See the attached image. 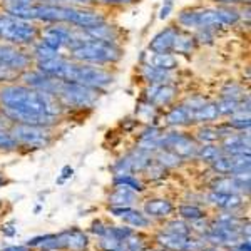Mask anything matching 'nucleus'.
I'll use <instances>...</instances> for the list:
<instances>
[{"mask_svg": "<svg viewBox=\"0 0 251 251\" xmlns=\"http://www.w3.org/2000/svg\"><path fill=\"white\" fill-rule=\"evenodd\" d=\"M216 14L218 17L221 19V22L225 24L226 27L229 25H234V24L240 20V12H238L236 9H233L231 5H221L216 9Z\"/></svg>", "mask_w": 251, "mask_h": 251, "instance_id": "nucleus-28", "label": "nucleus"}, {"mask_svg": "<svg viewBox=\"0 0 251 251\" xmlns=\"http://www.w3.org/2000/svg\"><path fill=\"white\" fill-rule=\"evenodd\" d=\"M174 211V206L168 200H149L144 204L146 216L151 218H166Z\"/></svg>", "mask_w": 251, "mask_h": 251, "instance_id": "nucleus-19", "label": "nucleus"}, {"mask_svg": "<svg viewBox=\"0 0 251 251\" xmlns=\"http://www.w3.org/2000/svg\"><path fill=\"white\" fill-rule=\"evenodd\" d=\"M250 114H240V112H234L231 114L228 121V126L233 131H248L250 129Z\"/></svg>", "mask_w": 251, "mask_h": 251, "instance_id": "nucleus-33", "label": "nucleus"}, {"mask_svg": "<svg viewBox=\"0 0 251 251\" xmlns=\"http://www.w3.org/2000/svg\"><path fill=\"white\" fill-rule=\"evenodd\" d=\"M0 109L7 119L17 124L50 127L62 114L64 106L54 94L35 91L25 84H9L0 89Z\"/></svg>", "mask_w": 251, "mask_h": 251, "instance_id": "nucleus-1", "label": "nucleus"}, {"mask_svg": "<svg viewBox=\"0 0 251 251\" xmlns=\"http://www.w3.org/2000/svg\"><path fill=\"white\" fill-rule=\"evenodd\" d=\"M196 139L203 144H214L220 141V134H218V127L213 126H203L196 131Z\"/></svg>", "mask_w": 251, "mask_h": 251, "instance_id": "nucleus-30", "label": "nucleus"}, {"mask_svg": "<svg viewBox=\"0 0 251 251\" xmlns=\"http://www.w3.org/2000/svg\"><path fill=\"white\" fill-rule=\"evenodd\" d=\"M211 166L218 174H225V176L245 174L250 173V154H238V156L221 154L214 163H211Z\"/></svg>", "mask_w": 251, "mask_h": 251, "instance_id": "nucleus-11", "label": "nucleus"}, {"mask_svg": "<svg viewBox=\"0 0 251 251\" xmlns=\"http://www.w3.org/2000/svg\"><path fill=\"white\" fill-rule=\"evenodd\" d=\"M10 134L17 141L19 146L27 148H46L52 141V132L44 126H30V124H17L10 129Z\"/></svg>", "mask_w": 251, "mask_h": 251, "instance_id": "nucleus-7", "label": "nucleus"}, {"mask_svg": "<svg viewBox=\"0 0 251 251\" xmlns=\"http://www.w3.org/2000/svg\"><path fill=\"white\" fill-rule=\"evenodd\" d=\"M221 152L226 156L250 154V136L231 134V136L225 137L221 143Z\"/></svg>", "mask_w": 251, "mask_h": 251, "instance_id": "nucleus-15", "label": "nucleus"}, {"mask_svg": "<svg viewBox=\"0 0 251 251\" xmlns=\"http://www.w3.org/2000/svg\"><path fill=\"white\" fill-rule=\"evenodd\" d=\"M146 64L156 69H163V71H174V69H177V59L174 57L171 52H164V54L152 52L148 57V62Z\"/></svg>", "mask_w": 251, "mask_h": 251, "instance_id": "nucleus-23", "label": "nucleus"}, {"mask_svg": "<svg viewBox=\"0 0 251 251\" xmlns=\"http://www.w3.org/2000/svg\"><path fill=\"white\" fill-rule=\"evenodd\" d=\"M20 79L24 80L25 86L35 89V91L47 92V94H54V96H57L60 84H62V80L42 74L40 71H30V69L25 72H22V74H20Z\"/></svg>", "mask_w": 251, "mask_h": 251, "instance_id": "nucleus-12", "label": "nucleus"}, {"mask_svg": "<svg viewBox=\"0 0 251 251\" xmlns=\"http://www.w3.org/2000/svg\"><path fill=\"white\" fill-rule=\"evenodd\" d=\"M69 2V5H80V7H87L92 0H66Z\"/></svg>", "mask_w": 251, "mask_h": 251, "instance_id": "nucleus-39", "label": "nucleus"}, {"mask_svg": "<svg viewBox=\"0 0 251 251\" xmlns=\"http://www.w3.org/2000/svg\"><path fill=\"white\" fill-rule=\"evenodd\" d=\"M60 248H69L71 251H84L87 248V236L80 229H69L59 234Z\"/></svg>", "mask_w": 251, "mask_h": 251, "instance_id": "nucleus-17", "label": "nucleus"}, {"mask_svg": "<svg viewBox=\"0 0 251 251\" xmlns=\"http://www.w3.org/2000/svg\"><path fill=\"white\" fill-rule=\"evenodd\" d=\"M72 173H74V171H72V168H69V166H67V168H64V171H62V177H60V179H59V183H62L64 179H67V177H71V176H72Z\"/></svg>", "mask_w": 251, "mask_h": 251, "instance_id": "nucleus-40", "label": "nucleus"}, {"mask_svg": "<svg viewBox=\"0 0 251 251\" xmlns=\"http://www.w3.org/2000/svg\"><path fill=\"white\" fill-rule=\"evenodd\" d=\"M189 111H191L193 123H211V121H216L220 117L216 102H208V100L204 104H201L200 107L189 109Z\"/></svg>", "mask_w": 251, "mask_h": 251, "instance_id": "nucleus-18", "label": "nucleus"}, {"mask_svg": "<svg viewBox=\"0 0 251 251\" xmlns=\"http://www.w3.org/2000/svg\"><path fill=\"white\" fill-rule=\"evenodd\" d=\"M136 201V193L123 186H116V189L109 196V203L112 206H131Z\"/></svg>", "mask_w": 251, "mask_h": 251, "instance_id": "nucleus-25", "label": "nucleus"}, {"mask_svg": "<svg viewBox=\"0 0 251 251\" xmlns=\"http://www.w3.org/2000/svg\"><path fill=\"white\" fill-rule=\"evenodd\" d=\"M123 57V50L116 44L102 42V40L89 39L79 47L71 50V59L75 62L92 64V66H107L116 64Z\"/></svg>", "mask_w": 251, "mask_h": 251, "instance_id": "nucleus-2", "label": "nucleus"}, {"mask_svg": "<svg viewBox=\"0 0 251 251\" xmlns=\"http://www.w3.org/2000/svg\"><path fill=\"white\" fill-rule=\"evenodd\" d=\"M161 148H166L173 151L179 157H193L198 152V144L194 143L193 137L183 134V132H169L163 134L161 139Z\"/></svg>", "mask_w": 251, "mask_h": 251, "instance_id": "nucleus-10", "label": "nucleus"}, {"mask_svg": "<svg viewBox=\"0 0 251 251\" xmlns=\"http://www.w3.org/2000/svg\"><path fill=\"white\" fill-rule=\"evenodd\" d=\"M206 251H218V250H206Z\"/></svg>", "mask_w": 251, "mask_h": 251, "instance_id": "nucleus-47", "label": "nucleus"}, {"mask_svg": "<svg viewBox=\"0 0 251 251\" xmlns=\"http://www.w3.org/2000/svg\"><path fill=\"white\" fill-rule=\"evenodd\" d=\"M34 46V50H32V59H35L37 62H44V60H50L54 57H59V52L54 50V49H50L49 46H46L44 42H35L32 44Z\"/></svg>", "mask_w": 251, "mask_h": 251, "instance_id": "nucleus-27", "label": "nucleus"}, {"mask_svg": "<svg viewBox=\"0 0 251 251\" xmlns=\"http://www.w3.org/2000/svg\"><path fill=\"white\" fill-rule=\"evenodd\" d=\"M194 46H196V39H194V35L188 34V32L179 30L176 40H174L173 52H176V54H191V50H194Z\"/></svg>", "mask_w": 251, "mask_h": 251, "instance_id": "nucleus-26", "label": "nucleus"}, {"mask_svg": "<svg viewBox=\"0 0 251 251\" xmlns=\"http://www.w3.org/2000/svg\"><path fill=\"white\" fill-rule=\"evenodd\" d=\"M179 213L181 216L186 218V220H191V221H196V220H203V209L196 208V206H183L179 208Z\"/></svg>", "mask_w": 251, "mask_h": 251, "instance_id": "nucleus-35", "label": "nucleus"}, {"mask_svg": "<svg viewBox=\"0 0 251 251\" xmlns=\"http://www.w3.org/2000/svg\"><path fill=\"white\" fill-rule=\"evenodd\" d=\"M19 144L17 141L12 137L10 131H7L3 127V124L0 123V149H5V151H12V149H17Z\"/></svg>", "mask_w": 251, "mask_h": 251, "instance_id": "nucleus-34", "label": "nucleus"}, {"mask_svg": "<svg viewBox=\"0 0 251 251\" xmlns=\"http://www.w3.org/2000/svg\"><path fill=\"white\" fill-rule=\"evenodd\" d=\"M214 2L221 3V5H231L233 2H238V0H214Z\"/></svg>", "mask_w": 251, "mask_h": 251, "instance_id": "nucleus-44", "label": "nucleus"}, {"mask_svg": "<svg viewBox=\"0 0 251 251\" xmlns=\"http://www.w3.org/2000/svg\"><path fill=\"white\" fill-rule=\"evenodd\" d=\"M181 27L184 29H196V30H221L226 29V25L218 17L216 9H203V7H193L186 9L177 17Z\"/></svg>", "mask_w": 251, "mask_h": 251, "instance_id": "nucleus-6", "label": "nucleus"}, {"mask_svg": "<svg viewBox=\"0 0 251 251\" xmlns=\"http://www.w3.org/2000/svg\"><path fill=\"white\" fill-rule=\"evenodd\" d=\"M57 97L64 107L89 109L94 107V104L99 99V89H92L77 82H64L62 80Z\"/></svg>", "mask_w": 251, "mask_h": 251, "instance_id": "nucleus-5", "label": "nucleus"}, {"mask_svg": "<svg viewBox=\"0 0 251 251\" xmlns=\"http://www.w3.org/2000/svg\"><path fill=\"white\" fill-rule=\"evenodd\" d=\"M156 161H157V164L163 166V168H174V166H179L181 157L177 154H174L173 151H169V149L161 148L159 152H157Z\"/></svg>", "mask_w": 251, "mask_h": 251, "instance_id": "nucleus-31", "label": "nucleus"}, {"mask_svg": "<svg viewBox=\"0 0 251 251\" xmlns=\"http://www.w3.org/2000/svg\"><path fill=\"white\" fill-rule=\"evenodd\" d=\"M17 79H20V72L0 66V84L12 82V80H17Z\"/></svg>", "mask_w": 251, "mask_h": 251, "instance_id": "nucleus-37", "label": "nucleus"}, {"mask_svg": "<svg viewBox=\"0 0 251 251\" xmlns=\"http://www.w3.org/2000/svg\"><path fill=\"white\" fill-rule=\"evenodd\" d=\"M106 22V15L102 12H97L87 7L80 5H66V24L77 29H91L99 24Z\"/></svg>", "mask_w": 251, "mask_h": 251, "instance_id": "nucleus-8", "label": "nucleus"}, {"mask_svg": "<svg viewBox=\"0 0 251 251\" xmlns=\"http://www.w3.org/2000/svg\"><path fill=\"white\" fill-rule=\"evenodd\" d=\"M3 2H5V3H9V2H12V0H3Z\"/></svg>", "mask_w": 251, "mask_h": 251, "instance_id": "nucleus-46", "label": "nucleus"}, {"mask_svg": "<svg viewBox=\"0 0 251 251\" xmlns=\"http://www.w3.org/2000/svg\"><path fill=\"white\" fill-rule=\"evenodd\" d=\"M221 154H223L221 148H216L214 144H203L201 148H198V152H196V156L200 157V159H203L204 163H209V164L214 163Z\"/></svg>", "mask_w": 251, "mask_h": 251, "instance_id": "nucleus-29", "label": "nucleus"}, {"mask_svg": "<svg viewBox=\"0 0 251 251\" xmlns=\"http://www.w3.org/2000/svg\"><path fill=\"white\" fill-rule=\"evenodd\" d=\"M223 97L226 99H233V100H241L243 99V89L236 84H228L223 89Z\"/></svg>", "mask_w": 251, "mask_h": 251, "instance_id": "nucleus-36", "label": "nucleus"}, {"mask_svg": "<svg viewBox=\"0 0 251 251\" xmlns=\"http://www.w3.org/2000/svg\"><path fill=\"white\" fill-rule=\"evenodd\" d=\"M116 186H123V188H127L131 189V191H143L144 186L141 184V181L134 177L132 174H119V176H116Z\"/></svg>", "mask_w": 251, "mask_h": 251, "instance_id": "nucleus-32", "label": "nucleus"}, {"mask_svg": "<svg viewBox=\"0 0 251 251\" xmlns=\"http://www.w3.org/2000/svg\"><path fill=\"white\" fill-rule=\"evenodd\" d=\"M209 201L220 206L223 209H236L243 204V198L238 196L236 193H220L213 191L209 194Z\"/></svg>", "mask_w": 251, "mask_h": 251, "instance_id": "nucleus-20", "label": "nucleus"}, {"mask_svg": "<svg viewBox=\"0 0 251 251\" xmlns=\"http://www.w3.org/2000/svg\"><path fill=\"white\" fill-rule=\"evenodd\" d=\"M100 2L107 3V5H127V3H132L134 0H100Z\"/></svg>", "mask_w": 251, "mask_h": 251, "instance_id": "nucleus-38", "label": "nucleus"}, {"mask_svg": "<svg viewBox=\"0 0 251 251\" xmlns=\"http://www.w3.org/2000/svg\"><path fill=\"white\" fill-rule=\"evenodd\" d=\"M177 96V89L171 84H149L146 89V99L154 107H168Z\"/></svg>", "mask_w": 251, "mask_h": 251, "instance_id": "nucleus-13", "label": "nucleus"}, {"mask_svg": "<svg viewBox=\"0 0 251 251\" xmlns=\"http://www.w3.org/2000/svg\"><path fill=\"white\" fill-rule=\"evenodd\" d=\"M32 54H27L22 47L12 46V44H0V66L12 69L17 72H25L30 69L32 64Z\"/></svg>", "mask_w": 251, "mask_h": 251, "instance_id": "nucleus-9", "label": "nucleus"}, {"mask_svg": "<svg viewBox=\"0 0 251 251\" xmlns=\"http://www.w3.org/2000/svg\"><path fill=\"white\" fill-rule=\"evenodd\" d=\"M3 234H5V236H14L15 229H12V225H7L5 228H3Z\"/></svg>", "mask_w": 251, "mask_h": 251, "instance_id": "nucleus-42", "label": "nucleus"}, {"mask_svg": "<svg viewBox=\"0 0 251 251\" xmlns=\"http://www.w3.org/2000/svg\"><path fill=\"white\" fill-rule=\"evenodd\" d=\"M62 80L64 82H77L92 89H102L112 84L114 77L102 66H92V64H82L67 59Z\"/></svg>", "mask_w": 251, "mask_h": 251, "instance_id": "nucleus-3", "label": "nucleus"}, {"mask_svg": "<svg viewBox=\"0 0 251 251\" xmlns=\"http://www.w3.org/2000/svg\"><path fill=\"white\" fill-rule=\"evenodd\" d=\"M7 183V179H5V176H3V174H0V188H2L3 184Z\"/></svg>", "mask_w": 251, "mask_h": 251, "instance_id": "nucleus-45", "label": "nucleus"}, {"mask_svg": "<svg viewBox=\"0 0 251 251\" xmlns=\"http://www.w3.org/2000/svg\"><path fill=\"white\" fill-rule=\"evenodd\" d=\"M179 30L181 29H179V27H176V25L166 27L164 30H161L159 34H157L156 37L151 40V44H149V50L157 52V54H164V52H171V54H173L174 40H176Z\"/></svg>", "mask_w": 251, "mask_h": 251, "instance_id": "nucleus-14", "label": "nucleus"}, {"mask_svg": "<svg viewBox=\"0 0 251 251\" xmlns=\"http://www.w3.org/2000/svg\"><path fill=\"white\" fill-rule=\"evenodd\" d=\"M143 77L149 84H171L174 79L173 71H163V69L151 67L148 64L143 66Z\"/></svg>", "mask_w": 251, "mask_h": 251, "instance_id": "nucleus-21", "label": "nucleus"}, {"mask_svg": "<svg viewBox=\"0 0 251 251\" xmlns=\"http://www.w3.org/2000/svg\"><path fill=\"white\" fill-rule=\"evenodd\" d=\"M40 30L34 22L24 20L14 15H0V40L12 46L25 47L32 46L39 40Z\"/></svg>", "mask_w": 251, "mask_h": 251, "instance_id": "nucleus-4", "label": "nucleus"}, {"mask_svg": "<svg viewBox=\"0 0 251 251\" xmlns=\"http://www.w3.org/2000/svg\"><path fill=\"white\" fill-rule=\"evenodd\" d=\"M166 123L169 126H186L191 124V111L181 104V106H174L171 111L166 114Z\"/></svg>", "mask_w": 251, "mask_h": 251, "instance_id": "nucleus-24", "label": "nucleus"}, {"mask_svg": "<svg viewBox=\"0 0 251 251\" xmlns=\"http://www.w3.org/2000/svg\"><path fill=\"white\" fill-rule=\"evenodd\" d=\"M169 10H171V3H168L166 7H163V10H161V15H159V17H161V19H166V17H168V12H169Z\"/></svg>", "mask_w": 251, "mask_h": 251, "instance_id": "nucleus-43", "label": "nucleus"}, {"mask_svg": "<svg viewBox=\"0 0 251 251\" xmlns=\"http://www.w3.org/2000/svg\"><path fill=\"white\" fill-rule=\"evenodd\" d=\"M40 3H52V5H62L66 0H37Z\"/></svg>", "mask_w": 251, "mask_h": 251, "instance_id": "nucleus-41", "label": "nucleus"}, {"mask_svg": "<svg viewBox=\"0 0 251 251\" xmlns=\"http://www.w3.org/2000/svg\"><path fill=\"white\" fill-rule=\"evenodd\" d=\"M92 2H94V0H92ZM96 2H97V0H96Z\"/></svg>", "mask_w": 251, "mask_h": 251, "instance_id": "nucleus-48", "label": "nucleus"}, {"mask_svg": "<svg viewBox=\"0 0 251 251\" xmlns=\"http://www.w3.org/2000/svg\"><path fill=\"white\" fill-rule=\"evenodd\" d=\"M111 211L114 213L116 216L123 218L127 225L134 226V228H146V226L151 225V220H149L146 214L134 211V209H131L129 206H114Z\"/></svg>", "mask_w": 251, "mask_h": 251, "instance_id": "nucleus-16", "label": "nucleus"}, {"mask_svg": "<svg viewBox=\"0 0 251 251\" xmlns=\"http://www.w3.org/2000/svg\"><path fill=\"white\" fill-rule=\"evenodd\" d=\"M84 32L94 40H102V42H109V44H116V40H117L116 27L107 25L106 22L99 24V25H96V27H91V29H86Z\"/></svg>", "mask_w": 251, "mask_h": 251, "instance_id": "nucleus-22", "label": "nucleus"}]
</instances>
